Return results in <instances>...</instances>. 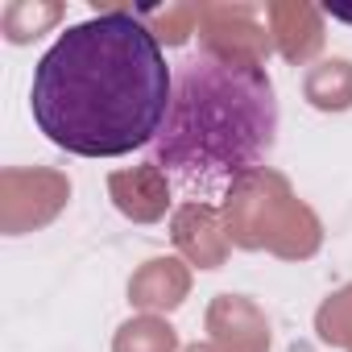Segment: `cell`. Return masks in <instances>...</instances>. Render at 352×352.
I'll list each match as a JSON object with an SVG mask.
<instances>
[{
	"label": "cell",
	"mask_w": 352,
	"mask_h": 352,
	"mask_svg": "<svg viewBox=\"0 0 352 352\" xmlns=\"http://www.w3.org/2000/svg\"><path fill=\"white\" fill-rule=\"evenodd\" d=\"M170 87L174 71L153 30L133 13H96L38 58L30 112L67 153L124 157L157 141Z\"/></svg>",
	"instance_id": "obj_1"
},
{
	"label": "cell",
	"mask_w": 352,
	"mask_h": 352,
	"mask_svg": "<svg viewBox=\"0 0 352 352\" xmlns=\"http://www.w3.org/2000/svg\"><path fill=\"white\" fill-rule=\"evenodd\" d=\"M278 145V91L265 67L236 50L199 46L174 67L153 162L183 195L220 204Z\"/></svg>",
	"instance_id": "obj_2"
}]
</instances>
